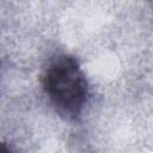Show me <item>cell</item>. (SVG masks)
Returning a JSON list of instances; mask_svg holds the SVG:
<instances>
[{
	"label": "cell",
	"mask_w": 153,
	"mask_h": 153,
	"mask_svg": "<svg viewBox=\"0 0 153 153\" xmlns=\"http://www.w3.org/2000/svg\"><path fill=\"white\" fill-rule=\"evenodd\" d=\"M44 91L56 109L67 120L76 118L87 100V80L75 59L61 55L55 57L43 75Z\"/></svg>",
	"instance_id": "6da1fadb"
}]
</instances>
